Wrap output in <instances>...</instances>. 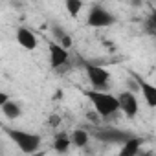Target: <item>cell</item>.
Here are the masks:
<instances>
[{
  "label": "cell",
  "instance_id": "obj_1",
  "mask_svg": "<svg viewBox=\"0 0 156 156\" xmlns=\"http://www.w3.org/2000/svg\"><path fill=\"white\" fill-rule=\"evenodd\" d=\"M85 96L90 99V103L94 105L96 114L99 118H110L114 112L119 110L118 98L108 94V92H105V90H87Z\"/></svg>",
  "mask_w": 156,
  "mask_h": 156
},
{
  "label": "cell",
  "instance_id": "obj_2",
  "mask_svg": "<svg viewBox=\"0 0 156 156\" xmlns=\"http://www.w3.org/2000/svg\"><path fill=\"white\" fill-rule=\"evenodd\" d=\"M4 132L11 138V141H13L22 152H28V154L37 152L39 147H41V141H42V138H41L39 134L26 132V130H17V129H8V127H4Z\"/></svg>",
  "mask_w": 156,
  "mask_h": 156
},
{
  "label": "cell",
  "instance_id": "obj_3",
  "mask_svg": "<svg viewBox=\"0 0 156 156\" xmlns=\"http://www.w3.org/2000/svg\"><path fill=\"white\" fill-rule=\"evenodd\" d=\"M85 70H87L88 81L92 83L94 90H107L110 75H108V72H107L105 68H101V66H98V64H88V62H85Z\"/></svg>",
  "mask_w": 156,
  "mask_h": 156
},
{
  "label": "cell",
  "instance_id": "obj_4",
  "mask_svg": "<svg viewBox=\"0 0 156 156\" xmlns=\"http://www.w3.org/2000/svg\"><path fill=\"white\" fill-rule=\"evenodd\" d=\"M114 22H116V19L112 17V13H108L101 6H94L87 19V24L92 28H107V26H112Z\"/></svg>",
  "mask_w": 156,
  "mask_h": 156
},
{
  "label": "cell",
  "instance_id": "obj_5",
  "mask_svg": "<svg viewBox=\"0 0 156 156\" xmlns=\"http://www.w3.org/2000/svg\"><path fill=\"white\" fill-rule=\"evenodd\" d=\"M48 51H50V64H51V68H59V66L66 64V61H68V50L62 48L59 42L50 41L48 42Z\"/></svg>",
  "mask_w": 156,
  "mask_h": 156
},
{
  "label": "cell",
  "instance_id": "obj_6",
  "mask_svg": "<svg viewBox=\"0 0 156 156\" xmlns=\"http://www.w3.org/2000/svg\"><path fill=\"white\" fill-rule=\"evenodd\" d=\"M118 98V105H119V110H123L129 118H134L138 114V99L134 98L132 92H121L116 96Z\"/></svg>",
  "mask_w": 156,
  "mask_h": 156
},
{
  "label": "cell",
  "instance_id": "obj_7",
  "mask_svg": "<svg viewBox=\"0 0 156 156\" xmlns=\"http://www.w3.org/2000/svg\"><path fill=\"white\" fill-rule=\"evenodd\" d=\"M17 42L24 50H35L37 48V37H35V33L31 30L24 28V26H20L17 30Z\"/></svg>",
  "mask_w": 156,
  "mask_h": 156
},
{
  "label": "cell",
  "instance_id": "obj_8",
  "mask_svg": "<svg viewBox=\"0 0 156 156\" xmlns=\"http://www.w3.org/2000/svg\"><path fill=\"white\" fill-rule=\"evenodd\" d=\"M136 79H138V87H140V90H141L147 105L151 108H154L156 107V87L151 85V83H147L145 79H141V77H138V75H136Z\"/></svg>",
  "mask_w": 156,
  "mask_h": 156
},
{
  "label": "cell",
  "instance_id": "obj_9",
  "mask_svg": "<svg viewBox=\"0 0 156 156\" xmlns=\"http://www.w3.org/2000/svg\"><path fill=\"white\" fill-rule=\"evenodd\" d=\"M130 134L129 132H123V130H116V129H107V130H99L96 132V138L101 140V141H125Z\"/></svg>",
  "mask_w": 156,
  "mask_h": 156
},
{
  "label": "cell",
  "instance_id": "obj_10",
  "mask_svg": "<svg viewBox=\"0 0 156 156\" xmlns=\"http://www.w3.org/2000/svg\"><path fill=\"white\" fill-rule=\"evenodd\" d=\"M141 141H143V140H140V138L129 136V138H127V140L123 141V147H121L119 154H121V156H134V154H138V151H140V145H141Z\"/></svg>",
  "mask_w": 156,
  "mask_h": 156
},
{
  "label": "cell",
  "instance_id": "obj_11",
  "mask_svg": "<svg viewBox=\"0 0 156 156\" xmlns=\"http://www.w3.org/2000/svg\"><path fill=\"white\" fill-rule=\"evenodd\" d=\"M2 112H4V116L8 118V119H17L19 116H20V107H19V103H15V101H11V99H8L4 105H2Z\"/></svg>",
  "mask_w": 156,
  "mask_h": 156
},
{
  "label": "cell",
  "instance_id": "obj_12",
  "mask_svg": "<svg viewBox=\"0 0 156 156\" xmlns=\"http://www.w3.org/2000/svg\"><path fill=\"white\" fill-rule=\"evenodd\" d=\"M70 145H72V141H70V136L66 132H59L55 136V140H53V149L57 152H66Z\"/></svg>",
  "mask_w": 156,
  "mask_h": 156
},
{
  "label": "cell",
  "instance_id": "obj_13",
  "mask_svg": "<svg viewBox=\"0 0 156 156\" xmlns=\"http://www.w3.org/2000/svg\"><path fill=\"white\" fill-rule=\"evenodd\" d=\"M88 132L87 130H83V129H75L73 132H72V136H70V141L75 145V147H85L87 143H88Z\"/></svg>",
  "mask_w": 156,
  "mask_h": 156
},
{
  "label": "cell",
  "instance_id": "obj_14",
  "mask_svg": "<svg viewBox=\"0 0 156 156\" xmlns=\"http://www.w3.org/2000/svg\"><path fill=\"white\" fill-rule=\"evenodd\" d=\"M64 4H66V9L68 13L75 19V17H79L81 9H83V0H64Z\"/></svg>",
  "mask_w": 156,
  "mask_h": 156
},
{
  "label": "cell",
  "instance_id": "obj_15",
  "mask_svg": "<svg viewBox=\"0 0 156 156\" xmlns=\"http://www.w3.org/2000/svg\"><path fill=\"white\" fill-rule=\"evenodd\" d=\"M57 41H59V44H61L62 48H66V50H70V48H72V37H70L66 31H64V33H62Z\"/></svg>",
  "mask_w": 156,
  "mask_h": 156
},
{
  "label": "cell",
  "instance_id": "obj_16",
  "mask_svg": "<svg viewBox=\"0 0 156 156\" xmlns=\"http://www.w3.org/2000/svg\"><path fill=\"white\" fill-rule=\"evenodd\" d=\"M154 20H156V17H154V13H152L151 19L147 20V30H149V33H154Z\"/></svg>",
  "mask_w": 156,
  "mask_h": 156
},
{
  "label": "cell",
  "instance_id": "obj_17",
  "mask_svg": "<svg viewBox=\"0 0 156 156\" xmlns=\"http://www.w3.org/2000/svg\"><path fill=\"white\" fill-rule=\"evenodd\" d=\"M48 123H50L51 127H57V125L61 123V118H59V116H55V114H51V116H50V119H48Z\"/></svg>",
  "mask_w": 156,
  "mask_h": 156
},
{
  "label": "cell",
  "instance_id": "obj_18",
  "mask_svg": "<svg viewBox=\"0 0 156 156\" xmlns=\"http://www.w3.org/2000/svg\"><path fill=\"white\" fill-rule=\"evenodd\" d=\"M8 99H9V96H8L6 92H2V90H0V108H2V105H4Z\"/></svg>",
  "mask_w": 156,
  "mask_h": 156
}]
</instances>
